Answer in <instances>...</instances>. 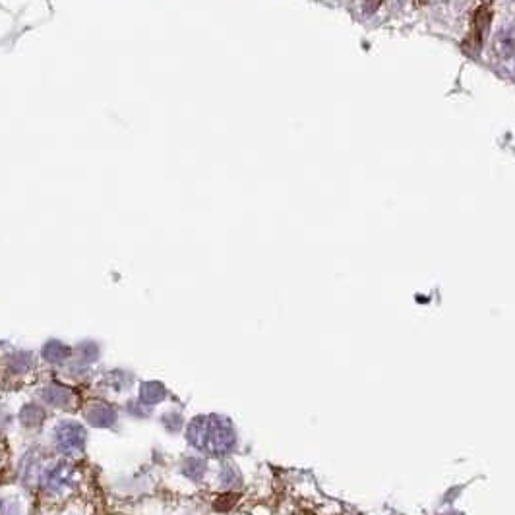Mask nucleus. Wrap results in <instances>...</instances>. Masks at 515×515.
<instances>
[{
    "instance_id": "nucleus-1",
    "label": "nucleus",
    "mask_w": 515,
    "mask_h": 515,
    "mask_svg": "<svg viewBox=\"0 0 515 515\" xmlns=\"http://www.w3.org/2000/svg\"><path fill=\"white\" fill-rule=\"evenodd\" d=\"M188 440L192 446L210 454H225L233 447L235 434L227 425V420L217 417L196 418L188 426Z\"/></svg>"
},
{
    "instance_id": "nucleus-2",
    "label": "nucleus",
    "mask_w": 515,
    "mask_h": 515,
    "mask_svg": "<svg viewBox=\"0 0 515 515\" xmlns=\"http://www.w3.org/2000/svg\"><path fill=\"white\" fill-rule=\"evenodd\" d=\"M56 444L64 454H82L85 446V428L76 423H64L56 428Z\"/></svg>"
},
{
    "instance_id": "nucleus-3",
    "label": "nucleus",
    "mask_w": 515,
    "mask_h": 515,
    "mask_svg": "<svg viewBox=\"0 0 515 515\" xmlns=\"http://www.w3.org/2000/svg\"><path fill=\"white\" fill-rule=\"evenodd\" d=\"M494 51L504 61H515V28H506L494 41Z\"/></svg>"
},
{
    "instance_id": "nucleus-4",
    "label": "nucleus",
    "mask_w": 515,
    "mask_h": 515,
    "mask_svg": "<svg viewBox=\"0 0 515 515\" xmlns=\"http://www.w3.org/2000/svg\"><path fill=\"white\" fill-rule=\"evenodd\" d=\"M72 477H74L72 467H68V465H56V467L49 473V477H47V486H49L53 492H61L62 488H66V486L70 485Z\"/></svg>"
},
{
    "instance_id": "nucleus-5",
    "label": "nucleus",
    "mask_w": 515,
    "mask_h": 515,
    "mask_svg": "<svg viewBox=\"0 0 515 515\" xmlns=\"http://www.w3.org/2000/svg\"><path fill=\"white\" fill-rule=\"evenodd\" d=\"M90 420L95 426H111L116 420V413H114L111 407H105V405H97L90 411Z\"/></svg>"
},
{
    "instance_id": "nucleus-6",
    "label": "nucleus",
    "mask_w": 515,
    "mask_h": 515,
    "mask_svg": "<svg viewBox=\"0 0 515 515\" xmlns=\"http://www.w3.org/2000/svg\"><path fill=\"white\" fill-rule=\"evenodd\" d=\"M140 397H142V401L147 403V405L159 403L161 399H165V387L161 386V384H157V382H147V384L142 386Z\"/></svg>"
},
{
    "instance_id": "nucleus-7",
    "label": "nucleus",
    "mask_w": 515,
    "mask_h": 515,
    "mask_svg": "<svg viewBox=\"0 0 515 515\" xmlns=\"http://www.w3.org/2000/svg\"><path fill=\"white\" fill-rule=\"evenodd\" d=\"M45 399L47 403H51L54 407H66L72 401V395L68 389H64L61 386H51L45 389Z\"/></svg>"
},
{
    "instance_id": "nucleus-8",
    "label": "nucleus",
    "mask_w": 515,
    "mask_h": 515,
    "mask_svg": "<svg viewBox=\"0 0 515 515\" xmlns=\"http://www.w3.org/2000/svg\"><path fill=\"white\" fill-rule=\"evenodd\" d=\"M70 347L66 345H62V343H56V341H51L43 349V356H45L49 363H62V360H66L70 356Z\"/></svg>"
}]
</instances>
